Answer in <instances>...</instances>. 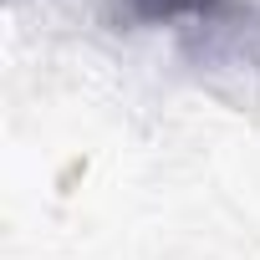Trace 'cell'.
<instances>
[{
	"label": "cell",
	"instance_id": "1",
	"mask_svg": "<svg viewBox=\"0 0 260 260\" xmlns=\"http://www.w3.org/2000/svg\"><path fill=\"white\" fill-rule=\"evenodd\" d=\"M224 0H117V16L133 26H174V21H204Z\"/></svg>",
	"mask_w": 260,
	"mask_h": 260
}]
</instances>
